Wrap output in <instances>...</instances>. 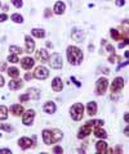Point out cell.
<instances>
[{"instance_id": "cell-6", "label": "cell", "mask_w": 129, "mask_h": 154, "mask_svg": "<svg viewBox=\"0 0 129 154\" xmlns=\"http://www.w3.org/2000/svg\"><path fill=\"white\" fill-rule=\"evenodd\" d=\"M48 60H49L48 63H49L52 68H54V69H61L62 66H63V63H62V57L58 54V53H54V54H52L50 58Z\"/></svg>"}, {"instance_id": "cell-24", "label": "cell", "mask_w": 129, "mask_h": 154, "mask_svg": "<svg viewBox=\"0 0 129 154\" xmlns=\"http://www.w3.org/2000/svg\"><path fill=\"white\" fill-rule=\"evenodd\" d=\"M7 73L12 77V79H18V76H20V71L16 67H9L7 69Z\"/></svg>"}, {"instance_id": "cell-19", "label": "cell", "mask_w": 129, "mask_h": 154, "mask_svg": "<svg viewBox=\"0 0 129 154\" xmlns=\"http://www.w3.org/2000/svg\"><path fill=\"white\" fill-rule=\"evenodd\" d=\"M26 94L30 96V99H34V100H37L40 98V90H37L35 88H30L26 91Z\"/></svg>"}, {"instance_id": "cell-22", "label": "cell", "mask_w": 129, "mask_h": 154, "mask_svg": "<svg viewBox=\"0 0 129 154\" xmlns=\"http://www.w3.org/2000/svg\"><path fill=\"white\" fill-rule=\"evenodd\" d=\"M11 113H13L14 116H21L23 114V107L21 104H13L11 107Z\"/></svg>"}, {"instance_id": "cell-10", "label": "cell", "mask_w": 129, "mask_h": 154, "mask_svg": "<svg viewBox=\"0 0 129 154\" xmlns=\"http://www.w3.org/2000/svg\"><path fill=\"white\" fill-rule=\"evenodd\" d=\"M35 58L36 60L41 62V63H47L48 59H49V53L47 51V49H39L35 53Z\"/></svg>"}, {"instance_id": "cell-37", "label": "cell", "mask_w": 129, "mask_h": 154, "mask_svg": "<svg viewBox=\"0 0 129 154\" xmlns=\"http://www.w3.org/2000/svg\"><path fill=\"white\" fill-rule=\"evenodd\" d=\"M53 153H60L61 154V153H63V149H62L61 146H54L53 148Z\"/></svg>"}, {"instance_id": "cell-5", "label": "cell", "mask_w": 129, "mask_h": 154, "mask_svg": "<svg viewBox=\"0 0 129 154\" xmlns=\"http://www.w3.org/2000/svg\"><path fill=\"white\" fill-rule=\"evenodd\" d=\"M108 86V80L106 77H101V79L97 80V82H95V94L97 95H103L105 91H106Z\"/></svg>"}, {"instance_id": "cell-7", "label": "cell", "mask_w": 129, "mask_h": 154, "mask_svg": "<svg viewBox=\"0 0 129 154\" xmlns=\"http://www.w3.org/2000/svg\"><path fill=\"white\" fill-rule=\"evenodd\" d=\"M34 118H35V110L34 109H28L23 113V117H22V123L25 126H31L32 122H34Z\"/></svg>"}, {"instance_id": "cell-43", "label": "cell", "mask_w": 129, "mask_h": 154, "mask_svg": "<svg viewBox=\"0 0 129 154\" xmlns=\"http://www.w3.org/2000/svg\"><path fill=\"white\" fill-rule=\"evenodd\" d=\"M32 77H34V75H32V73H26V75H25V80L28 81V80H31Z\"/></svg>"}, {"instance_id": "cell-2", "label": "cell", "mask_w": 129, "mask_h": 154, "mask_svg": "<svg viewBox=\"0 0 129 154\" xmlns=\"http://www.w3.org/2000/svg\"><path fill=\"white\" fill-rule=\"evenodd\" d=\"M103 121L102 119H92V121H88L85 122V125H83L79 130V134H78V139H85L88 135L92 132V130L95 127H102L103 126Z\"/></svg>"}, {"instance_id": "cell-26", "label": "cell", "mask_w": 129, "mask_h": 154, "mask_svg": "<svg viewBox=\"0 0 129 154\" xmlns=\"http://www.w3.org/2000/svg\"><path fill=\"white\" fill-rule=\"evenodd\" d=\"M8 118V109L4 105H0V121Z\"/></svg>"}, {"instance_id": "cell-51", "label": "cell", "mask_w": 129, "mask_h": 154, "mask_svg": "<svg viewBox=\"0 0 129 154\" xmlns=\"http://www.w3.org/2000/svg\"><path fill=\"white\" fill-rule=\"evenodd\" d=\"M3 9H4V11H9V8H8V5H4V7H3Z\"/></svg>"}, {"instance_id": "cell-4", "label": "cell", "mask_w": 129, "mask_h": 154, "mask_svg": "<svg viewBox=\"0 0 129 154\" xmlns=\"http://www.w3.org/2000/svg\"><path fill=\"white\" fill-rule=\"evenodd\" d=\"M70 116L74 121H80L84 116V105L82 103H75L70 109Z\"/></svg>"}, {"instance_id": "cell-14", "label": "cell", "mask_w": 129, "mask_h": 154, "mask_svg": "<svg viewBox=\"0 0 129 154\" xmlns=\"http://www.w3.org/2000/svg\"><path fill=\"white\" fill-rule=\"evenodd\" d=\"M21 64H22V68H23V69L28 71V69H31L32 67H34L35 60L32 59V58H30V57H25V58H23V59L21 60Z\"/></svg>"}, {"instance_id": "cell-21", "label": "cell", "mask_w": 129, "mask_h": 154, "mask_svg": "<svg viewBox=\"0 0 129 154\" xmlns=\"http://www.w3.org/2000/svg\"><path fill=\"white\" fill-rule=\"evenodd\" d=\"M97 109H98V107H97V103L95 102H89L87 104V112H88L89 116L97 114Z\"/></svg>"}, {"instance_id": "cell-45", "label": "cell", "mask_w": 129, "mask_h": 154, "mask_svg": "<svg viewBox=\"0 0 129 154\" xmlns=\"http://www.w3.org/2000/svg\"><path fill=\"white\" fill-rule=\"evenodd\" d=\"M102 71H103L102 73H105V75H108L110 73V69L108 68H102Z\"/></svg>"}, {"instance_id": "cell-13", "label": "cell", "mask_w": 129, "mask_h": 154, "mask_svg": "<svg viewBox=\"0 0 129 154\" xmlns=\"http://www.w3.org/2000/svg\"><path fill=\"white\" fill-rule=\"evenodd\" d=\"M52 89L56 93H60V91L63 90V82H62L61 77H54L53 79V81H52Z\"/></svg>"}, {"instance_id": "cell-39", "label": "cell", "mask_w": 129, "mask_h": 154, "mask_svg": "<svg viewBox=\"0 0 129 154\" xmlns=\"http://www.w3.org/2000/svg\"><path fill=\"white\" fill-rule=\"evenodd\" d=\"M115 4H116V7H123L125 4V0H116Z\"/></svg>"}, {"instance_id": "cell-48", "label": "cell", "mask_w": 129, "mask_h": 154, "mask_svg": "<svg viewBox=\"0 0 129 154\" xmlns=\"http://www.w3.org/2000/svg\"><path fill=\"white\" fill-rule=\"evenodd\" d=\"M47 46H48V48H52L53 45H52V42H49V41H48V42H47Z\"/></svg>"}, {"instance_id": "cell-42", "label": "cell", "mask_w": 129, "mask_h": 154, "mask_svg": "<svg viewBox=\"0 0 129 154\" xmlns=\"http://www.w3.org/2000/svg\"><path fill=\"white\" fill-rule=\"evenodd\" d=\"M127 45H128V40H124L123 42H120V44H119V48L121 49V48H125Z\"/></svg>"}, {"instance_id": "cell-1", "label": "cell", "mask_w": 129, "mask_h": 154, "mask_svg": "<svg viewBox=\"0 0 129 154\" xmlns=\"http://www.w3.org/2000/svg\"><path fill=\"white\" fill-rule=\"evenodd\" d=\"M43 141L47 145H52V144L58 143L60 140H62L63 137V134L60 130H43Z\"/></svg>"}, {"instance_id": "cell-40", "label": "cell", "mask_w": 129, "mask_h": 154, "mask_svg": "<svg viewBox=\"0 0 129 154\" xmlns=\"http://www.w3.org/2000/svg\"><path fill=\"white\" fill-rule=\"evenodd\" d=\"M7 19H8L7 14H0V22H5Z\"/></svg>"}, {"instance_id": "cell-8", "label": "cell", "mask_w": 129, "mask_h": 154, "mask_svg": "<svg viewBox=\"0 0 129 154\" xmlns=\"http://www.w3.org/2000/svg\"><path fill=\"white\" fill-rule=\"evenodd\" d=\"M49 76V71H48L45 67L43 66H39L35 68V72H34V77L37 80H45L47 77Z\"/></svg>"}, {"instance_id": "cell-38", "label": "cell", "mask_w": 129, "mask_h": 154, "mask_svg": "<svg viewBox=\"0 0 129 154\" xmlns=\"http://www.w3.org/2000/svg\"><path fill=\"white\" fill-rule=\"evenodd\" d=\"M71 81H73V82H74V84H75L76 86H78V88H80V86H82V84H80V82H79V81H78V80H76V79H75V77H74V76H71Z\"/></svg>"}, {"instance_id": "cell-30", "label": "cell", "mask_w": 129, "mask_h": 154, "mask_svg": "<svg viewBox=\"0 0 129 154\" xmlns=\"http://www.w3.org/2000/svg\"><path fill=\"white\" fill-rule=\"evenodd\" d=\"M0 130H4L7 132H12L13 131V127L11 125H5V123H0Z\"/></svg>"}, {"instance_id": "cell-44", "label": "cell", "mask_w": 129, "mask_h": 154, "mask_svg": "<svg viewBox=\"0 0 129 154\" xmlns=\"http://www.w3.org/2000/svg\"><path fill=\"white\" fill-rule=\"evenodd\" d=\"M2 153H8V154H11L12 150H11V149H0V154H2Z\"/></svg>"}, {"instance_id": "cell-50", "label": "cell", "mask_w": 129, "mask_h": 154, "mask_svg": "<svg viewBox=\"0 0 129 154\" xmlns=\"http://www.w3.org/2000/svg\"><path fill=\"white\" fill-rule=\"evenodd\" d=\"M124 134H125L127 136H128V127H125V128H124Z\"/></svg>"}, {"instance_id": "cell-15", "label": "cell", "mask_w": 129, "mask_h": 154, "mask_svg": "<svg viewBox=\"0 0 129 154\" xmlns=\"http://www.w3.org/2000/svg\"><path fill=\"white\" fill-rule=\"evenodd\" d=\"M71 38H73L74 41H76V42H82L84 40V32L74 28L73 32H71Z\"/></svg>"}, {"instance_id": "cell-20", "label": "cell", "mask_w": 129, "mask_h": 154, "mask_svg": "<svg viewBox=\"0 0 129 154\" xmlns=\"http://www.w3.org/2000/svg\"><path fill=\"white\" fill-rule=\"evenodd\" d=\"M43 109H44V112L48 114H53L56 112V104L53 102H47L44 104V107H43Z\"/></svg>"}, {"instance_id": "cell-52", "label": "cell", "mask_w": 129, "mask_h": 154, "mask_svg": "<svg viewBox=\"0 0 129 154\" xmlns=\"http://www.w3.org/2000/svg\"><path fill=\"white\" fill-rule=\"evenodd\" d=\"M0 7H2V3H0Z\"/></svg>"}, {"instance_id": "cell-32", "label": "cell", "mask_w": 129, "mask_h": 154, "mask_svg": "<svg viewBox=\"0 0 129 154\" xmlns=\"http://www.w3.org/2000/svg\"><path fill=\"white\" fill-rule=\"evenodd\" d=\"M115 59H118V60H120V57H118V55H115V53H114V54H111L108 57V62L110 63H115Z\"/></svg>"}, {"instance_id": "cell-31", "label": "cell", "mask_w": 129, "mask_h": 154, "mask_svg": "<svg viewBox=\"0 0 129 154\" xmlns=\"http://www.w3.org/2000/svg\"><path fill=\"white\" fill-rule=\"evenodd\" d=\"M8 62H11V63H18V55L17 54H11L8 57Z\"/></svg>"}, {"instance_id": "cell-33", "label": "cell", "mask_w": 129, "mask_h": 154, "mask_svg": "<svg viewBox=\"0 0 129 154\" xmlns=\"http://www.w3.org/2000/svg\"><path fill=\"white\" fill-rule=\"evenodd\" d=\"M12 4L16 8H22V5H23V2L22 0H12Z\"/></svg>"}, {"instance_id": "cell-29", "label": "cell", "mask_w": 129, "mask_h": 154, "mask_svg": "<svg viewBox=\"0 0 129 154\" xmlns=\"http://www.w3.org/2000/svg\"><path fill=\"white\" fill-rule=\"evenodd\" d=\"M9 51L12 53V54H21V53H23V50L21 49L20 46H16V45H11L9 46Z\"/></svg>"}, {"instance_id": "cell-41", "label": "cell", "mask_w": 129, "mask_h": 154, "mask_svg": "<svg viewBox=\"0 0 129 154\" xmlns=\"http://www.w3.org/2000/svg\"><path fill=\"white\" fill-rule=\"evenodd\" d=\"M127 66H128V60H127V62H124V63H120V64H119V66H118V68H116V71H119L120 68H123V67H127Z\"/></svg>"}, {"instance_id": "cell-46", "label": "cell", "mask_w": 129, "mask_h": 154, "mask_svg": "<svg viewBox=\"0 0 129 154\" xmlns=\"http://www.w3.org/2000/svg\"><path fill=\"white\" fill-rule=\"evenodd\" d=\"M4 85V79H3V76L0 75V86H3Z\"/></svg>"}, {"instance_id": "cell-17", "label": "cell", "mask_w": 129, "mask_h": 154, "mask_svg": "<svg viewBox=\"0 0 129 154\" xmlns=\"http://www.w3.org/2000/svg\"><path fill=\"white\" fill-rule=\"evenodd\" d=\"M8 86H9V90H12V91H14V90H20L22 86H23V82L21 80H16V79H13L12 81H9V84H8Z\"/></svg>"}, {"instance_id": "cell-53", "label": "cell", "mask_w": 129, "mask_h": 154, "mask_svg": "<svg viewBox=\"0 0 129 154\" xmlns=\"http://www.w3.org/2000/svg\"><path fill=\"white\" fill-rule=\"evenodd\" d=\"M0 137H2V134H0Z\"/></svg>"}, {"instance_id": "cell-34", "label": "cell", "mask_w": 129, "mask_h": 154, "mask_svg": "<svg viewBox=\"0 0 129 154\" xmlns=\"http://www.w3.org/2000/svg\"><path fill=\"white\" fill-rule=\"evenodd\" d=\"M106 50L110 53V54H114V53H115V48H114L112 45L107 44V45H106Z\"/></svg>"}, {"instance_id": "cell-3", "label": "cell", "mask_w": 129, "mask_h": 154, "mask_svg": "<svg viewBox=\"0 0 129 154\" xmlns=\"http://www.w3.org/2000/svg\"><path fill=\"white\" fill-rule=\"evenodd\" d=\"M66 54H67V60L70 64L73 66H79L80 63L83 62V51L79 49L78 46H69L67 48V51H66Z\"/></svg>"}, {"instance_id": "cell-23", "label": "cell", "mask_w": 129, "mask_h": 154, "mask_svg": "<svg viewBox=\"0 0 129 154\" xmlns=\"http://www.w3.org/2000/svg\"><path fill=\"white\" fill-rule=\"evenodd\" d=\"M31 35L37 38H43V37H45V31L43 30V28H32Z\"/></svg>"}, {"instance_id": "cell-49", "label": "cell", "mask_w": 129, "mask_h": 154, "mask_svg": "<svg viewBox=\"0 0 129 154\" xmlns=\"http://www.w3.org/2000/svg\"><path fill=\"white\" fill-rule=\"evenodd\" d=\"M124 119H125V122H128V114L127 113L124 114Z\"/></svg>"}, {"instance_id": "cell-27", "label": "cell", "mask_w": 129, "mask_h": 154, "mask_svg": "<svg viewBox=\"0 0 129 154\" xmlns=\"http://www.w3.org/2000/svg\"><path fill=\"white\" fill-rule=\"evenodd\" d=\"M110 35H111V37L114 38V40H116V41L121 38L120 32H119L118 30H115V28H111V30H110Z\"/></svg>"}, {"instance_id": "cell-11", "label": "cell", "mask_w": 129, "mask_h": 154, "mask_svg": "<svg viewBox=\"0 0 129 154\" xmlns=\"http://www.w3.org/2000/svg\"><path fill=\"white\" fill-rule=\"evenodd\" d=\"M34 140H31V139L28 137H21L20 140H18V145H20V148L22 149V150H26V149H30L34 146Z\"/></svg>"}, {"instance_id": "cell-9", "label": "cell", "mask_w": 129, "mask_h": 154, "mask_svg": "<svg viewBox=\"0 0 129 154\" xmlns=\"http://www.w3.org/2000/svg\"><path fill=\"white\" fill-rule=\"evenodd\" d=\"M123 88H124L123 77H116V79H114L112 84H111V93H118V91H121Z\"/></svg>"}, {"instance_id": "cell-28", "label": "cell", "mask_w": 129, "mask_h": 154, "mask_svg": "<svg viewBox=\"0 0 129 154\" xmlns=\"http://www.w3.org/2000/svg\"><path fill=\"white\" fill-rule=\"evenodd\" d=\"M12 21L14 22V23H23V17L21 16V14H18V13H14V14H12Z\"/></svg>"}, {"instance_id": "cell-12", "label": "cell", "mask_w": 129, "mask_h": 154, "mask_svg": "<svg viewBox=\"0 0 129 154\" xmlns=\"http://www.w3.org/2000/svg\"><path fill=\"white\" fill-rule=\"evenodd\" d=\"M25 45H26V53H28V54H30V53H34L35 41L31 36H28V35L25 36Z\"/></svg>"}, {"instance_id": "cell-25", "label": "cell", "mask_w": 129, "mask_h": 154, "mask_svg": "<svg viewBox=\"0 0 129 154\" xmlns=\"http://www.w3.org/2000/svg\"><path fill=\"white\" fill-rule=\"evenodd\" d=\"M94 135L98 139H106L107 137V132L105 131V130H102L101 127H95L94 128Z\"/></svg>"}, {"instance_id": "cell-16", "label": "cell", "mask_w": 129, "mask_h": 154, "mask_svg": "<svg viewBox=\"0 0 129 154\" xmlns=\"http://www.w3.org/2000/svg\"><path fill=\"white\" fill-rule=\"evenodd\" d=\"M66 11V5L63 2H57L54 4V8H53V12L54 14H57V16H61V14H63Z\"/></svg>"}, {"instance_id": "cell-47", "label": "cell", "mask_w": 129, "mask_h": 154, "mask_svg": "<svg viewBox=\"0 0 129 154\" xmlns=\"http://www.w3.org/2000/svg\"><path fill=\"white\" fill-rule=\"evenodd\" d=\"M88 49H89V51H92V50H94V46L93 45H88Z\"/></svg>"}, {"instance_id": "cell-35", "label": "cell", "mask_w": 129, "mask_h": 154, "mask_svg": "<svg viewBox=\"0 0 129 154\" xmlns=\"http://www.w3.org/2000/svg\"><path fill=\"white\" fill-rule=\"evenodd\" d=\"M44 17H45V18H50V17H52V12H50L49 8H45V11H44Z\"/></svg>"}, {"instance_id": "cell-36", "label": "cell", "mask_w": 129, "mask_h": 154, "mask_svg": "<svg viewBox=\"0 0 129 154\" xmlns=\"http://www.w3.org/2000/svg\"><path fill=\"white\" fill-rule=\"evenodd\" d=\"M30 99V96H28L27 94H23L20 96V102H27V100Z\"/></svg>"}, {"instance_id": "cell-18", "label": "cell", "mask_w": 129, "mask_h": 154, "mask_svg": "<svg viewBox=\"0 0 129 154\" xmlns=\"http://www.w3.org/2000/svg\"><path fill=\"white\" fill-rule=\"evenodd\" d=\"M95 150H97V153H106L107 152V143H105L103 139H101L99 141L95 143Z\"/></svg>"}]
</instances>
